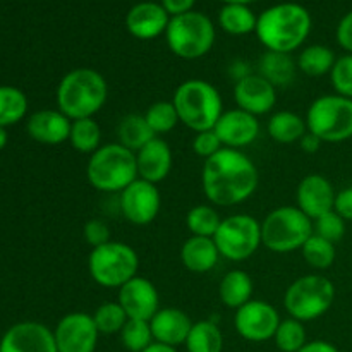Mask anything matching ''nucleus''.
Segmentation results:
<instances>
[{"instance_id": "obj_43", "label": "nucleus", "mask_w": 352, "mask_h": 352, "mask_svg": "<svg viewBox=\"0 0 352 352\" xmlns=\"http://www.w3.org/2000/svg\"><path fill=\"white\" fill-rule=\"evenodd\" d=\"M82 236H85L86 243L93 248L103 246V244L110 243V227L109 223L103 222L100 219H91L85 223L82 227Z\"/></svg>"}, {"instance_id": "obj_5", "label": "nucleus", "mask_w": 352, "mask_h": 352, "mask_svg": "<svg viewBox=\"0 0 352 352\" xmlns=\"http://www.w3.org/2000/svg\"><path fill=\"white\" fill-rule=\"evenodd\" d=\"M89 186L102 192H122L138 179L136 153L120 143L102 144L86 165Z\"/></svg>"}, {"instance_id": "obj_4", "label": "nucleus", "mask_w": 352, "mask_h": 352, "mask_svg": "<svg viewBox=\"0 0 352 352\" xmlns=\"http://www.w3.org/2000/svg\"><path fill=\"white\" fill-rule=\"evenodd\" d=\"M179 122L192 133L213 129L223 113V100L215 85L205 79H186L172 96Z\"/></svg>"}, {"instance_id": "obj_39", "label": "nucleus", "mask_w": 352, "mask_h": 352, "mask_svg": "<svg viewBox=\"0 0 352 352\" xmlns=\"http://www.w3.org/2000/svg\"><path fill=\"white\" fill-rule=\"evenodd\" d=\"M119 337L122 346L129 352H143L155 342L150 322H143V320H127Z\"/></svg>"}, {"instance_id": "obj_21", "label": "nucleus", "mask_w": 352, "mask_h": 352, "mask_svg": "<svg viewBox=\"0 0 352 352\" xmlns=\"http://www.w3.org/2000/svg\"><path fill=\"white\" fill-rule=\"evenodd\" d=\"M170 17L162 3H136L126 16L127 31L138 40H153L167 31Z\"/></svg>"}, {"instance_id": "obj_16", "label": "nucleus", "mask_w": 352, "mask_h": 352, "mask_svg": "<svg viewBox=\"0 0 352 352\" xmlns=\"http://www.w3.org/2000/svg\"><path fill=\"white\" fill-rule=\"evenodd\" d=\"M0 352H58L54 330L38 322L10 327L0 340Z\"/></svg>"}, {"instance_id": "obj_44", "label": "nucleus", "mask_w": 352, "mask_h": 352, "mask_svg": "<svg viewBox=\"0 0 352 352\" xmlns=\"http://www.w3.org/2000/svg\"><path fill=\"white\" fill-rule=\"evenodd\" d=\"M333 210H336L346 222H352V186L344 188L342 191L337 192Z\"/></svg>"}, {"instance_id": "obj_52", "label": "nucleus", "mask_w": 352, "mask_h": 352, "mask_svg": "<svg viewBox=\"0 0 352 352\" xmlns=\"http://www.w3.org/2000/svg\"><path fill=\"white\" fill-rule=\"evenodd\" d=\"M226 3H241V6H248V3L254 2V0H223Z\"/></svg>"}, {"instance_id": "obj_17", "label": "nucleus", "mask_w": 352, "mask_h": 352, "mask_svg": "<svg viewBox=\"0 0 352 352\" xmlns=\"http://www.w3.org/2000/svg\"><path fill=\"white\" fill-rule=\"evenodd\" d=\"M234 102L237 109L254 117L265 116L274 110L277 103V88L261 78L258 72L234 82Z\"/></svg>"}, {"instance_id": "obj_42", "label": "nucleus", "mask_w": 352, "mask_h": 352, "mask_svg": "<svg viewBox=\"0 0 352 352\" xmlns=\"http://www.w3.org/2000/svg\"><path fill=\"white\" fill-rule=\"evenodd\" d=\"M191 146H192V151H195L198 157L208 160V158H212L213 155H217L220 150H222L223 144L222 141L219 140L215 131L206 129V131H201V133H195Z\"/></svg>"}, {"instance_id": "obj_26", "label": "nucleus", "mask_w": 352, "mask_h": 352, "mask_svg": "<svg viewBox=\"0 0 352 352\" xmlns=\"http://www.w3.org/2000/svg\"><path fill=\"white\" fill-rule=\"evenodd\" d=\"M254 284L250 274L244 270H230L222 277L219 285V298L223 306L230 309H239L253 299Z\"/></svg>"}, {"instance_id": "obj_41", "label": "nucleus", "mask_w": 352, "mask_h": 352, "mask_svg": "<svg viewBox=\"0 0 352 352\" xmlns=\"http://www.w3.org/2000/svg\"><path fill=\"white\" fill-rule=\"evenodd\" d=\"M330 81L337 95L352 100V54L337 58L330 72Z\"/></svg>"}, {"instance_id": "obj_29", "label": "nucleus", "mask_w": 352, "mask_h": 352, "mask_svg": "<svg viewBox=\"0 0 352 352\" xmlns=\"http://www.w3.org/2000/svg\"><path fill=\"white\" fill-rule=\"evenodd\" d=\"M184 346L188 352H222L223 333L215 322L201 320L192 323Z\"/></svg>"}, {"instance_id": "obj_1", "label": "nucleus", "mask_w": 352, "mask_h": 352, "mask_svg": "<svg viewBox=\"0 0 352 352\" xmlns=\"http://www.w3.org/2000/svg\"><path fill=\"white\" fill-rule=\"evenodd\" d=\"M258 184L256 164L241 150L222 148L203 165V192L212 205L226 208L241 205L256 192Z\"/></svg>"}, {"instance_id": "obj_9", "label": "nucleus", "mask_w": 352, "mask_h": 352, "mask_svg": "<svg viewBox=\"0 0 352 352\" xmlns=\"http://www.w3.org/2000/svg\"><path fill=\"white\" fill-rule=\"evenodd\" d=\"M215 34L212 19L196 10L170 17L165 31L170 52L184 60L205 57L215 45Z\"/></svg>"}, {"instance_id": "obj_8", "label": "nucleus", "mask_w": 352, "mask_h": 352, "mask_svg": "<svg viewBox=\"0 0 352 352\" xmlns=\"http://www.w3.org/2000/svg\"><path fill=\"white\" fill-rule=\"evenodd\" d=\"M336 301V285L329 277L320 274L302 275L296 278L284 294V308L291 318L299 322L318 320L332 308Z\"/></svg>"}, {"instance_id": "obj_25", "label": "nucleus", "mask_w": 352, "mask_h": 352, "mask_svg": "<svg viewBox=\"0 0 352 352\" xmlns=\"http://www.w3.org/2000/svg\"><path fill=\"white\" fill-rule=\"evenodd\" d=\"M298 62L291 54L267 50L258 62V74L267 79L275 88H284L294 82Z\"/></svg>"}, {"instance_id": "obj_34", "label": "nucleus", "mask_w": 352, "mask_h": 352, "mask_svg": "<svg viewBox=\"0 0 352 352\" xmlns=\"http://www.w3.org/2000/svg\"><path fill=\"white\" fill-rule=\"evenodd\" d=\"M28 112V98L19 88L0 86V127L19 122Z\"/></svg>"}, {"instance_id": "obj_7", "label": "nucleus", "mask_w": 352, "mask_h": 352, "mask_svg": "<svg viewBox=\"0 0 352 352\" xmlns=\"http://www.w3.org/2000/svg\"><path fill=\"white\" fill-rule=\"evenodd\" d=\"M140 270L136 250L126 243L110 241L93 248L88 256V274L95 284L105 289H120Z\"/></svg>"}, {"instance_id": "obj_36", "label": "nucleus", "mask_w": 352, "mask_h": 352, "mask_svg": "<svg viewBox=\"0 0 352 352\" xmlns=\"http://www.w3.org/2000/svg\"><path fill=\"white\" fill-rule=\"evenodd\" d=\"M93 320H95L100 336H116V333H120L129 316L126 315L119 301H107L95 309Z\"/></svg>"}, {"instance_id": "obj_46", "label": "nucleus", "mask_w": 352, "mask_h": 352, "mask_svg": "<svg viewBox=\"0 0 352 352\" xmlns=\"http://www.w3.org/2000/svg\"><path fill=\"white\" fill-rule=\"evenodd\" d=\"M195 2L196 0H162V6H164V9L167 10L172 17H174L186 12H191Z\"/></svg>"}, {"instance_id": "obj_51", "label": "nucleus", "mask_w": 352, "mask_h": 352, "mask_svg": "<svg viewBox=\"0 0 352 352\" xmlns=\"http://www.w3.org/2000/svg\"><path fill=\"white\" fill-rule=\"evenodd\" d=\"M7 144V131L6 127H0V150H3Z\"/></svg>"}, {"instance_id": "obj_15", "label": "nucleus", "mask_w": 352, "mask_h": 352, "mask_svg": "<svg viewBox=\"0 0 352 352\" xmlns=\"http://www.w3.org/2000/svg\"><path fill=\"white\" fill-rule=\"evenodd\" d=\"M117 301L122 306L129 320L150 322L160 309V294L158 289L146 277L136 275L119 289Z\"/></svg>"}, {"instance_id": "obj_20", "label": "nucleus", "mask_w": 352, "mask_h": 352, "mask_svg": "<svg viewBox=\"0 0 352 352\" xmlns=\"http://www.w3.org/2000/svg\"><path fill=\"white\" fill-rule=\"evenodd\" d=\"M172 162L170 144L164 138H153L136 153L138 177L158 186L170 174Z\"/></svg>"}, {"instance_id": "obj_33", "label": "nucleus", "mask_w": 352, "mask_h": 352, "mask_svg": "<svg viewBox=\"0 0 352 352\" xmlns=\"http://www.w3.org/2000/svg\"><path fill=\"white\" fill-rule=\"evenodd\" d=\"M222 217L213 205H196L186 213V227L191 236L213 237L219 230Z\"/></svg>"}, {"instance_id": "obj_22", "label": "nucleus", "mask_w": 352, "mask_h": 352, "mask_svg": "<svg viewBox=\"0 0 352 352\" xmlns=\"http://www.w3.org/2000/svg\"><path fill=\"white\" fill-rule=\"evenodd\" d=\"M71 122L72 120L58 109H43L28 119L26 131L31 140L41 144H62L69 141Z\"/></svg>"}, {"instance_id": "obj_3", "label": "nucleus", "mask_w": 352, "mask_h": 352, "mask_svg": "<svg viewBox=\"0 0 352 352\" xmlns=\"http://www.w3.org/2000/svg\"><path fill=\"white\" fill-rule=\"evenodd\" d=\"M109 100V85L91 67H76L57 86V107L71 120L95 117Z\"/></svg>"}, {"instance_id": "obj_30", "label": "nucleus", "mask_w": 352, "mask_h": 352, "mask_svg": "<svg viewBox=\"0 0 352 352\" xmlns=\"http://www.w3.org/2000/svg\"><path fill=\"white\" fill-rule=\"evenodd\" d=\"M296 62L302 74L309 76V78H320V76L332 72L337 57L332 48L325 47V45H309V47L302 48Z\"/></svg>"}, {"instance_id": "obj_11", "label": "nucleus", "mask_w": 352, "mask_h": 352, "mask_svg": "<svg viewBox=\"0 0 352 352\" xmlns=\"http://www.w3.org/2000/svg\"><path fill=\"white\" fill-rule=\"evenodd\" d=\"M220 258L241 263L253 256L261 244V223L248 213H236L222 219L213 236Z\"/></svg>"}, {"instance_id": "obj_19", "label": "nucleus", "mask_w": 352, "mask_h": 352, "mask_svg": "<svg viewBox=\"0 0 352 352\" xmlns=\"http://www.w3.org/2000/svg\"><path fill=\"white\" fill-rule=\"evenodd\" d=\"M336 189L332 182L322 174H309L302 177L296 189V206L311 220L332 212L336 205Z\"/></svg>"}, {"instance_id": "obj_45", "label": "nucleus", "mask_w": 352, "mask_h": 352, "mask_svg": "<svg viewBox=\"0 0 352 352\" xmlns=\"http://www.w3.org/2000/svg\"><path fill=\"white\" fill-rule=\"evenodd\" d=\"M337 41L347 54H352V10L340 19L337 26Z\"/></svg>"}, {"instance_id": "obj_28", "label": "nucleus", "mask_w": 352, "mask_h": 352, "mask_svg": "<svg viewBox=\"0 0 352 352\" xmlns=\"http://www.w3.org/2000/svg\"><path fill=\"white\" fill-rule=\"evenodd\" d=\"M153 138L157 136L150 129L143 113H129L117 126V140H119L117 143H120L134 153H138Z\"/></svg>"}, {"instance_id": "obj_32", "label": "nucleus", "mask_w": 352, "mask_h": 352, "mask_svg": "<svg viewBox=\"0 0 352 352\" xmlns=\"http://www.w3.org/2000/svg\"><path fill=\"white\" fill-rule=\"evenodd\" d=\"M69 143L78 153L93 155L102 146V129L95 117L88 119H78L71 122V133H69Z\"/></svg>"}, {"instance_id": "obj_27", "label": "nucleus", "mask_w": 352, "mask_h": 352, "mask_svg": "<svg viewBox=\"0 0 352 352\" xmlns=\"http://www.w3.org/2000/svg\"><path fill=\"white\" fill-rule=\"evenodd\" d=\"M268 136L280 144L299 143L301 138L308 133L306 119L292 110H278L268 119Z\"/></svg>"}, {"instance_id": "obj_18", "label": "nucleus", "mask_w": 352, "mask_h": 352, "mask_svg": "<svg viewBox=\"0 0 352 352\" xmlns=\"http://www.w3.org/2000/svg\"><path fill=\"white\" fill-rule=\"evenodd\" d=\"M213 131L217 133L219 140L222 141L223 148L241 150V148L250 146L258 140V136H260V122H258V117L251 116V113L236 107V109L223 110Z\"/></svg>"}, {"instance_id": "obj_13", "label": "nucleus", "mask_w": 352, "mask_h": 352, "mask_svg": "<svg viewBox=\"0 0 352 352\" xmlns=\"http://www.w3.org/2000/svg\"><path fill=\"white\" fill-rule=\"evenodd\" d=\"M54 337L58 352H95L100 332L93 315L74 311L58 320Z\"/></svg>"}, {"instance_id": "obj_49", "label": "nucleus", "mask_w": 352, "mask_h": 352, "mask_svg": "<svg viewBox=\"0 0 352 352\" xmlns=\"http://www.w3.org/2000/svg\"><path fill=\"white\" fill-rule=\"evenodd\" d=\"M298 352H340L333 344L327 342V340H311L306 342Z\"/></svg>"}, {"instance_id": "obj_37", "label": "nucleus", "mask_w": 352, "mask_h": 352, "mask_svg": "<svg viewBox=\"0 0 352 352\" xmlns=\"http://www.w3.org/2000/svg\"><path fill=\"white\" fill-rule=\"evenodd\" d=\"M143 116L146 119L150 129L158 138H160V134H167L170 131H174L177 127V124H181L179 122L177 110H175L172 100L170 102H164L162 100V102L151 103Z\"/></svg>"}, {"instance_id": "obj_10", "label": "nucleus", "mask_w": 352, "mask_h": 352, "mask_svg": "<svg viewBox=\"0 0 352 352\" xmlns=\"http://www.w3.org/2000/svg\"><path fill=\"white\" fill-rule=\"evenodd\" d=\"M309 133L323 143H342L352 138V100L340 95H322L315 98L306 112Z\"/></svg>"}, {"instance_id": "obj_12", "label": "nucleus", "mask_w": 352, "mask_h": 352, "mask_svg": "<svg viewBox=\"0 0 352 352\" xmlns=\"http://www.w3.org/2000/svg\"><path fill=\"white\" fill-rule=\"evenodd\" d=\"M280 322L277 309L270 302L261 301V299H251L239 309H236V315H234L236 332L248 342L272 340Z\"/></svg>"}, {"instance_id": "obj_14", "label": "nucleus", "mask_w": 352, "mask_h": 352, "mask_svg": "<svg viewBox=\"0 0 352 352\" xmlns=\"http://www.w3.org/2000/svg\"><path fill=\"white\" fill-rule=\"evenodd\" d=\"M120 212L133 226H148L158 217L162 208V195L157 184L138 177L120 192Z\"/></svg>"}, {"instance_id": "obj_6", "label": "nucleus", "mask_w": 352, "mask_h": 352, "mask_svg": "<svg viewBox=\"0 0 352 352\" xmlns=\"http://www.w3.org/2000/svg\"><path fill=\"white\" fill-rule=\"evenodd\" d=\"M313 232V220L298 206H278L261 222V244L272 253H292L301 251Z\"/></svg>"}, {"instance_id": "obj_38", "label": "nucleus", "mask_w": 352, "mask_h": 352, "mask_svg": "<svg viewBox=\"0 0 352 352\" xmlns=\"http://www.w3.org/2000/svg\"><path fill=\"white\" fill-rule=\"evenodd\" d=\"M274 342L280 352H298L308 342L305 323L291 316L287 320H282L274 336Z\"/></svg>"}, {"instance_id": "obj_40", "label": "nucleus", "mask_w": 352, "mask_h": 352, "mask_svg": "<svg viewBox=\"0 0 352 352\" xmlns=\"http://www.w3.org/2000/svg\"><path fill=\"white\" fill-rule=\"evenodd\" d=\"M313 227H315L316 236L323 237V239L330 241L333 244L339 243L344 237V234H346V220L336 210L313 220Z\"/></svg>"}, {"instance_id": "obj_35", "label": "nucleus", "mask_w": 352, "mask_h": 352, "mask_svg": "<svg viewBox=\"0 0 352 352\" xmlns=\"http://www.w3.org/2000/svg\"><path fill=\"white\" fill-rule=\"evenodd\" d=\"M301 254L311 268H315V270H327V268H330L336 263L337 250L336 244L313 232V236L301 248Z\"/></svg>"}, {"instance_id": "obj_24", "label": "nucleus", "mask_w": 352, "mask_h": 352, "mask_svg": "<svg viewBox=\"0 0 352 352\" xmlns=\"http://www.w3.org/2000/svg\"><path fill=\"white\" fill-rule=\"evenodd\" d=\"M220 253L213 237L189 236L181 248V261L192 274H208L217 267Z\"/></svg>"}, {"instance_id": "obj_2", "label": "nucleus", "mask_w": 352, "mask_h": 352, "mask_svg": "<svg viewBox=\"0 0 352 352\" xmlns=\"http://www.w3.org/2000/svg\"><path fill=\"white\" fill-rule=\"evenodd\" d=\"M311 31V16L294 2L278 3L263 10L258 17L256 36L267 50L292 54L298 50Z\"/></svg>"}, {"instance_id": "obj_31", "label": "nucleus", "mask_w": 352, "mask_h": 352, "mask_svg": "<svg viewBox=\"0 0 352 352\" xmlns=\"http://www.w3.org/2000/svg\"><path fill=\"white\" fill-rule=\"evenodd\" d=\"M219 23L226 33L234 34V36H243V34L256 31L258 17L248 6L226 3L219 14Z\"/></svg>"}, {"instance_id": "obj_47", "label": "nucleus", "mask_w": 352, "mask_h": 352, "mask_svg": "<svg viewBox=\"0 0 352 352\" xmlns=\"http://www.w3.org/2000/svg\"><path fill=\"white\" fill-rule=\"evenodd\" d=\"M250 74H253V71H251V67L248 62L239 60V58H237V60H234L232 64L229 65V76L234 79V82L241 81V79L246 78V76H250Z\"/></svg>"}, {"instance_id": "obj_48", "label": "nucleus", "mask_w": 352, "mask_h": 352, "mask_svg": "<svg viewBox=\"0 0 352 352\" xmlns=\"http://www.w3.org/2000/svg\"><path fill=\"white\" fill-rule=\"evenodd\" d=\"M323 141L320 140L318 136H315L313 133H306L305 136L301 138V141H299V146H301V150L305 151V153H316V151L322 148Z\"/></svg>"}, {"instance_id": "obj_50", "label": "nucleus", "mask_w": 352, "mask_h": 352, "mask_svg": "<svg viewBox=\"0 0 352 352\" xmlns=\"http://www.w3.org/2000/svg\"><path fill=\"white\" fill-rule=\"evenodd\" d=\"M143 352H179V351H177V347H170V346H165V344H160V342H153L151 346H148Z\"/></svg>"}, {"instance_id": "obj_23", "label": "nucleus", "mask_w": 352, "mask_h": 352, "mask_svg": "<svg viewBox=\"0 0 352 352\" xmlns=\"http://www.w3.org/2000/svg\"><path fill=\"white\" fill-rule=\"evenodd\" d=\"M151 333L155 342L170 347L184 346L192 322L186 311L179 308H160L157 315L150 320Z\"/></svg>"}]
</instances>
